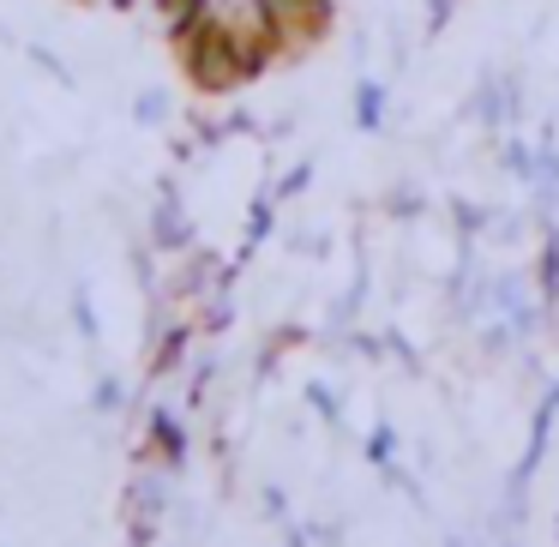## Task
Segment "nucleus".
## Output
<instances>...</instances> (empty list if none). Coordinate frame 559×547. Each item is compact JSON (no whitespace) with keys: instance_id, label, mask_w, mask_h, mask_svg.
Masks as SVG:
<instances>
[{"instance_id":"obj_1","label":"nucleus","mask_w":559,"mask_h":547,"mask_svg":"<svg viewBox=\"0 0 559 547\" xmlns=\"http://www.w3.org/2000/svg\"><path fill=\"white\" fill-rule=\"evenodd\" d=\"M259 7H265L277 43H313L319 31H325V19H331L325 0H259Z\"/></svg>"}]
</instances>
